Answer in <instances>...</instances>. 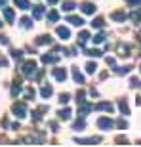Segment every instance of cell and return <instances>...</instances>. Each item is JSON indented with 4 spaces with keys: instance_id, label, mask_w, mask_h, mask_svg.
I'll list each match as a JSON object with an SVG mask.
<instances>
[{
    "instance_id": "obj_1",
    "label": "cell",
    "mask_w": 141,
    "mask_h": 147,
    "mask_svg": "<svg viewBox=\"0 0 141 147\" xmlns=\"http://www.w3.org/2000/svg\"><path fill=\"white\" fill-rule=\"evenodd\" d=\"M13 113H15L17 117H25V113H27L25 103H15V105H13Z\"/></svg>"
},
{
    "instance_id": "obj_2",
    "label": "cell",
    "mask_w": 141,
    "mask_h": 147,
    "mask_svg": "<svg viewBox=\"0 0 141 147\" xmlns=\"http://www.w3.org/2000/svg\"><path fill=\"white\" fill-rule=\"evenodd\" d=\"M34 69H36V63H34V61H27L25 67H23V73H25V75H31V73H34Z\"/></svg>"
},
{
    "instance_id": "obj_3",
    "label": "cell",
    "mask_w": 141,
    "mask_h": 147,
    "mask_svg": "<svg viewBox=\"0 0 141 147\" xmlns=\"http://www.w3.org/2000/svg\"><path fill=\"white\" fill-rule=\"evenodd\" d=\"M82 11H84V13H93V11H95V6L90 4V2H84V4H82Z\"/></svg>"
},
{
    "instance_id": "obj_4",
    "label": "cell",
    "mask_w": 141,
    "mask_h": 147,
    "mask_svg": "<svg viewBox=\"0 0 141 147\" xmlns=\"http://www.w3.org/2000/svg\"><path fill=\"white\" fill-rule=\"evenodd\" d=\"M54 76L57 78V80H65V78H67V73L61 71V69H55V71H54Z\"/></svg>"
},
{
    "instance_id": "obj_5",
    "label": "cell",
    "mask_w": 141,
    "mask_h": 147,
    "mask_svg": "<svg viewBox=\"0 0 141 147\" xmlns=\"http://www.w3.org/2000/svg\"><path fill=\"white\" fill-rule=\"evenodd\" d=\"M97 126H99V128H111V126H113V122H111L109 119H99Z\"/></svg>"
},
{
    "instance_id": "obj_6",
    "label": "cell",
    "mask_w": 141,
    "mask_h": 147,
    "mask_svg": "<svg viewBox=\"0 0 141 147\" xmlns=\"http://www.w3.org/2000/svg\"><path fill=\"white\" fill-rule=\"evenodd\" d=\"M69 21L73 23V25H76V27H80L82 23H84V21H82V17H75V16H70V17H69Z\"/></svg>"
},
{
    "instance_id": "obj_7",
    "label": "cell",
    "mask_w": 141,
    "mask_h": 147,
    "mask_svg": "<svg viewBox=\"0 0 141 147\" xmlns=\"http://www.w3.org/2000/svg\"><path fill=\"white\" fill-rule=\"evenodd\" d=\"M57 34H59L63 40H65V38H69V31H67L65 27H59V29H57Z\"/></svg>"
},
{
    "instance_id": "obj_8",
    "label": "cell",
    "mask_w": 141,
    "mask_h": 147,
    "mask_svg": "<svg viewBox=\"0 0 141 147\" xmlns=\"http://www.w3.org/2000/svg\"><path fill=\"white\" fill-rule=\"evenodd\" d=\"M15 4L21 8V10H29V2L27 0H15Z\"/></svg>"
},
{
    "instance_id": "obj_9",
    "label": "cell",
    "mask_w": 141,
    "mask_h": 147,
    "mask_svg": "<svg viewBox=\"0 0 141 147\" xmlns=\"http://www.w3.org/2000/svg\"><path fill=\"white\" fill-rule=\"evenodd\" d=\"M4 16H6V19H8V21H13V11H11L10 10V8H6V10H4Z\"/></svg>"
},
{
    "instance_id": "obj_10",
    "label": "cell",
    "mask_w": 141,
    "mask_h": 147,
    "mask_svg": "<svg viewBox=\"0 0 141 147\" xmlns=\"http://www.w3.org/2000/svg\"><path fill=\"white\" fill-rule=\"evenodd\" d=\"M42 13H44V8L42 6H36V8H34V17L38 19V17H42Z\"/></svg>"
},
{
    "instance_id": "obj_11",
    "label": "cell",
    "mask_w": 141,
    "mask_h": 147,
    "mask_svg": "<svg viewBox=\"0 0 141 147\" xmlns=\"http://www.w3.org/2000/svg\"><path fill=\"white\" fill-rule=\"evenodd\" d=\"M99 138H88V140H78V143H97Z\"/></svg>"
},
{
    "instance_id": "obj_12",
    "label": "cell",
    "mask_w": 141,
    "mask_h": 147,
    "mask_svg": "<svg viewBox=\"0 0 141 147\" xmlns=\"http://www.w3.org/2000/svg\"><path fill=\"white\" fill-rule=\"evenodd\" d=\"M95 109H105V111H113V105H111V103H101V105H97Z\"/></svg>"
},
{
    "instance_id": "obj_13",
    "label": "cell",
    "mask_w": 141,
    "mask_h": 147,
    "mask_svg": "<svg viewBox=\"0 0 141 147\" xmlns=\"http://www.w3.org/2000/svg\"><path fill=\"white\" fill-rule=\"evenodd\" d=\"M59 117H61V119H69V117H70V111L69 109H63V111H59Z\"/></svg>"
},
{
    "instance_id": "obj_14",
    "label": "cell",
    "mask_w": 141,
    "mask_h": 147,
    "mask_svg": "<svg viewBox=\"0 0 141 147\" xmlns=\"http://www.w3.org/2000/svg\"><path fill=\"white\" fill-rule=\"evenodd\" d=\"M113 19H126L124 11H116V13H113Z\"/></svg>"
},
{
    "instance_id": "obj_15",
    "label": "cell",
    "mask_w": 141,
    "mask_h": 147,
    "mask_svg": "<svg viewBox=\"0 0 141 147\" xmlns=\"http://www.w3.org/2000/svg\"><path fill=\"white\" fill-rule=\"evenodd\" d=\"M42 96H44V98H48V96H52V88H50V86L42 88Z\"/></svg>"
},
{
    "instance_id": "obj_16",
    "label": "cell",
    "mask_w": 141,
    "mask_h": 147,
    "mask_svg": "<svg viewBox=\"0 0 141 147\" xmlns=\"http://www.w3.org/2000/svg\"><path fill=\"white\" fill-rule=\"evenodd\" d=\"M73 8H75V2H65V6H63V10H65V11H70Z\"/></svg>"
},
{
    "instance_id": "obj_17",
    "label": "cell",
    "mask_w": 141,
    "mask_h": 147,
    "mask_svg": "<svg viewBox=\"0 0 141 147\" xmlns=\"http://www.w3.org/2000/svg\"><path fill=\"white\" fill-rule=\"evenodd\" d=\"M36 42H38V44H46V42L50 44V42H52V40H50V36H40V38H38V40H36Z\"/></svg>"
},
{
    "instance_id": "obj_18",
    "label": "cell",
    "mask_w": 141,
    "mask_h": 147,
    "mask_svg": "<svg viewBox=\"0 0 141 147\" xmlns=\"http://www.w3.org/2000/svg\"><path fill=\"white\" fill-rule=\"evenodd\" d=\"M73 75H75V80L76 82H82V80H84V78H82V75L78 73V69H75V73H73Z\"/></svg>"
},
{
    "instance_id": "obj_19",
    "label": "cell",
    "mask_w": 141,
    "mask_h": 147,
    "mask_svg": "<svg viewBox=\"0 0 141 147\" xmlns=\"http://www.w3.org/2000/svg\"><path fill=\"white\" fill-rule=\"evenodd\" d=\"M42 59H44V63H52V61H55L57 57H54V55H44Z\"/></svg>"
},
{
    "instance_id": "obj_20",
    "label": "cell",
    "mask_w": 141,
    "mask_h": 147,
    "mask_svg": "<svg viewBox=\"0 0 141 147\" xmlns=\"http://www.w3.org/2000/svg\"><path fill=\"white\" fill-rule=\"evenodd\" d=\"M88 55H93V57H99V55H101V52H99V50H88Z\"/></svg>"
},
{
    "instance_id": "obj_21",
    "label": "cell",
    "mask_w": 141,
    "mask_h": 147,
    "mask_svg": "<svg viewBox=\"0 0 141 147\" xmlns=\"http://www.w3.org/2000/svg\"><path fill=\"white\" fill-rule=\"evenodd\" d=\"M88 38H90V34H88V33H80V42H82V44L88 42Z\"/></svg>"
},
{
    "instance_id": "obj_22",
    "label": "cell",
    "mask_w": 141,
    "mask_h": 147,
    "mask_svg": "<svg viewBox=\"0 0 141 147\" xmlns=\"http://www.w3.org/2000/svg\"><path fill=\"white\" fill-rule=\"evenodd\" d=\"M95 69H97V67H95V63H88V67H86V71H88V73H93Z\"/></svg>"
},
{
    "instance_id": "obj_23",
    "label": "cell",
    "mask_w": 141,
    "mask_h": 147,
    "mask_svg": "<svg viewBox=\"0 0 141 147\" xmlns=\"http://www.w3.org/2000/svg\"><path fill=\"white\" fill-rule=\"evenodd\" d=\"M21 23H23V27H31V19H29V17H23Z\"/></svg>"
},
{
    "instance_id": "obj_24",
    "label": "cell",
    "mask_w": 141,
    "mask_h": 147,
    "mask_svg": "<svg viewBox=\"0 0 141 147\" xmlns=\"http://www.w3.org/2000/svg\"><path fill=\"white\" fill-rule=\"evenodd\" d=\"M59 101H61V103H67V101H69V94H61Z\"/></svg>"
},
{
    "instance_id": "obj_25",
    "label": "cell",
    "mask_w": 141,
    "mask_h": 147,
    "mask_svg": "<svg viewBox=\"0 0 141 147\" xmlns=\"http://www.w3.org/2000/svg\"><path fill=\"white\" fill-rule=\"evenodd\" d=\"M92 25H93V27H103V19H95Z\"/></svg>"
},
{
    "instance_id": "obj_26",
    "label": "cell",
    "mask_w": 141,
    "mask_h": 147,
    "mask_svg": "<svg viewBox=\"0 0 141 147\" xmlns=\"http://www.w3.org/2000/svg\"><path fill=\"white\" fill-rule=\"evenodd\" d=\"M50 19H52V21H57V13H55V11H50Z\"/></svg>"
},
{
    "instance_id": "obj_27",
    "label": "cell",
    "mask_w": 141,
    "mask_h": 147,
    "mask_svg": "<svg viewBox=\"0 0 141 147\" xmlns=\"http://www.w3.org/2000/svg\"><path fill=\"white\" fill-rule=\"evenodd\" d=\"M11 55H13L15 59H19V57H21V52H17V50H13V52H11Z\"/></svg>"
},
{
    "instance_id": "obj_28",
    "label": "cell",
    "mask_w": 141,
    "mask_h": 147,
    "mask_svg": "<svg viewBox=\"0 0 141 147\" xmlns=\"http://www.w3.org/2000/svg\"><path fill=\"white\" fill-rule=\"evenodd\" d=\"M93 42H103V34H97V36L93 38Z\"/></svg>"
},
{
    "instance_id": "obj_29",
    "label": "cell",
    "mask_w": 141,
    "mask_h": 147,
    "mask_svg": "<svg viewBox=\"0 0 141 147\" xmlns=\"http://www.w3.org/2000/svg\"><path fill=\"white\" fill-rule=\"evenodd\" d=\"M0 42H2V44H8V38H6V36H0Z\"/></svg>"
},
{
    "instance_id": "obj_30",
    "label": "cell",
    "mask_w": 141,
    "mask_h": 147,
    "mask_svg": "<svg viewBox=\"0 0 141 147\" xmlns=\"http://www.w3.org/2000/svg\"><path fill=\"white\" fill-rule=\"evenodd\" d=\"M6 63H8V61H6L4 57H0V65H6Z\"/></svg>"
},
{
    "instance_id": "obj_31",
    "label": "cell",
    "mask_w": 141,
    "mask_h": 147,
    "mask_svg": "<svg viewBox=\"0 0 141 147\" xmlns=\"http://www.w3.org/2000/svg\"><path fill=\"white\" fill-rule=\"evenodd\" d=\"M48 2H50V4H54V2H57V0H48Z\"/></svg>"
},
{
    "instance_id": "obj_32",
    "label": "cell",
    "mask_w": 141,
    "mask_h": 147,
    "mask_svg": "<svg viewBox=\"0 0 141 147\" xmlns=\"http://www.w3.org/2000/svg\"><path fill=\"white\" fill-rule=\"evenodd\" d=\"M4 2H6V0H0V4H4Z\"/></svg>"
}]
</instances>
